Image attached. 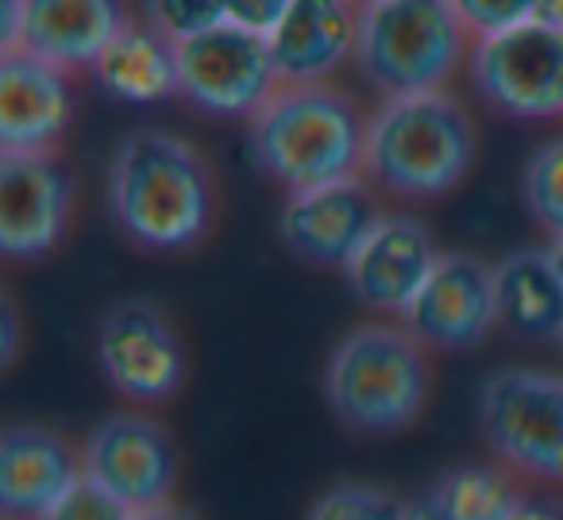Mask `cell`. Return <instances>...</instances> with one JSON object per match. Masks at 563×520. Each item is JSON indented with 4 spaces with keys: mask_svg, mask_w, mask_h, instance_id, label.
<instances>
[{
    "mask_svg": "<svg viewBox=\"0 0 563 520\" xmlns=\"http://www.w3.org/2000/svg\"><path fill=\"white\" fill-rule=\"evenodd\" d=\"M104 201L132 247L181 255L194 251L217 220V178L189 140L143 128L112 151Z\"/></svg>",
    "mask_w": 563,
    "mask_h": 520,
    "instance_id": "1",
    "label": "cell"
},
{
    "mask_svg": "<svg viewBox=\"0 0 563 520\" xmlns=\"http://www.w3.org/2000/svg\"><path fill=\"white\" fill-rule=\"evenodd\" d=\"M371 117L352 93L332 81L278 86L247 120V147L255 166L286 193L363 178Z\"/></svg>",
    "mask_w": 563,
    "mask_h": 520,
    "instance_id": "2",
    "label": "cell"
},
{
    "mask_svg": "<svg viewBox=\"0 0 563 520\" xmlns=\"http://www.w3.org/2000/svg\"><path fill=\"white\" fill-rule=\"evenodd\" d=\"M478 155L471 112L452 93L394 97L375 109L363 147V178L398 201H444L467 181Z\"/></svg>",
    "mask_w": 563,
    "mask_h": 520,
    "instance_id": "3",
    "label": "cell"
},
{
    "mask_svg": "<svg viewBox=\"0 0 563 520\" xmlns=\"http://www.w3.org/2000/svg\"><path fill=\"white\" fill-rule=\"evenodd\" d=\"M432 389L429 347L406 324L367 320L332 347L324 366L329 409L355 435H394L421 417Z\"/></svg>",
    "mask_w": 563,
    "mask_h": 520,
    "instance_id": "4",
    "label": "cell"
},
{
    "mask_svg": "<svg viewBox=\"0 0 563 520\" xmlns=\"http://www.w3.org/2000/svg\"><path fill=\"white\" fill-rule=\"evenodd\" d=\"M475 35L448 0H378L360 16L355 66L383 101L444 93Z\"/></svg>",
    "mask_w": 563,
    "mask_h": 520,
    "instance_id": "5",
    "label": "cell"
},
{
    "mask_svg": "<svg viewBox=\"0 0 563 520\" xmlns=\"http://www.w3.org/2000/svg\"><path fill=\"white\" fill-rule=\"evenodd\" d=\"M478 428L501 466L563 482V374L501 366L478 389Z\"/></svg>",
    "mask_w": 563,
    "mask_h": 520,
    "instance_id": "6",
    "label": "cell"
},
{
    "mask_svg": "<svg viewBox=\"0 0 563 520\" xmlns=\"http://www.w3.org/2000/svg\"><path fill=\"white\" fill-rule=\"evenodd\" d=\"M467 74L475 93L509 120L563 117V32L521 24L471 43Z\"/></svg>",
    "mask_w": 563,
    "mask_h": 520,
    "instance_id": "7",
    "label": "cell"
},
{
    "mask_svg": "<svg viewBox=\"0 0 563 520\" xmlns=\"http://www.w3.org/2000/svg\"><path fill=\"white\" fill-rule=\"evenodd\" d=\"M181 101L212 120H251L282 86L271 40L220 24L178 43Z\"/></svg>",
    "mask_w": 563,
    "mask_h": 520,
    "instance_id": "8",
    "label": "cell"
},
{
    "mask_svg": "<svg viewBox=\"0 0 563 520\" xmlns=\"http://www.w3.org/2000/svg\"><path fill=\"white\" fill-rule=\"evenodd\" d=\"M97 363L109 386L135 405H163L186 386V347L155 301L124 297L101 317Z\"/></svg>",
    "mask_w": 563,
    "mask_h": 520,
    "instance_id": "9",
    "label": "cell"
},
{
    "mask_svg": "<svg viewBox=\"0 0 563 520\" xmlns=\"http://www.w3.org/2000/svg\"><path fill=\"white\" fill-rule=\"evenodd\" d=\"M81 466L135 512L158 509L178 486V447L166 424L143 412H112L81 443Z\"/></svg>",
    "mask_w": 563,
    "mask_h": 520,
    "instance_id": "10",
    "label": "cell"
},
{
    "mask_svg": "<svg viewBox=\"0 0 563 520\" xmlns=\"http://www.w3.org/2000/svg\"><path fill=\"white\" fill-rule=\"evenodd\" d=\"M74 178L58 155H0V251L40 263L70 232Z\"/></svg>",
    "mask_w": 563,
    "mask_h": 520,
    "instance_id": "11",
    "label": "cell"
},
{
    "mask_svg": "<svg viewBox=\"0 0 563 520\" xmlns=\"http://www.w3.org/2000/svg\"><path fill=\"white\" fill-rule=\"evenodd\" d=\"M401 324L429 351H471L498 328L494 266L471 251L440 255Z\"/></svg>",
    "mask_w": 563,
    "mask_h": 520,
    "instance_id": "12",
    "label": "cell"
},
{
    "mask_svg": "<svg viewBox=\"0 0 563 520\" xmlns=\"http://www.w3.org/2000/svg\"><path fill=\"white\" fill-rule=\"evenodd\" d=\"M375 193L378 189L367 178H347L336 181V186L286 193V204L278 212L282 243L309 266L347 270L363 240L386 217Z\"/></svg>",
    "mask_w": 563,
    "mask_h": 520,
    "instance_id": "13",
    "label": "cell"
},
{
    "mask_svg": "<svg viewBox=\"0 0 563 520\" xmlns=\"http://www.w3.org/2000/svg\"><path fill=\"white\" fill-rule=\"evenodd\" d=\"M437 263L440 251L429 228L409 212H386L347 263L344 278L355 301L367 305L371 312L406 317Z\"/></svg>",
    "mask_w": 563,
    "mask_h": 520,
    "instance_id": "14",
    "label": "cell"
},
{
    "mask_svg": "<svg viewBox=\"0 0 563 520\" xmlns=\"http://www.w3.org/2000/svg\"><path fill=\"white\" fill-rule=\"evenodd\" d=\"M70 124V74L24 51L0 55V155H55Z\"/></svg>",
    "mask_w": 563,
    "mask_h": 520,
    "instance_id": "15",
    "label": "cell"
},
{
    "mask_svg": "<svg viewBox=\"0 0 563 520\" xmlns=\"http://www.w3.org/2000/svg\"><path fill=\"white\" fill-rule=\"evenodd\" d=\"M86 474L81 451L47 424L0 432V509L4 520H43Z\"/></svg>",
    "mask_w": 563,
    "mask_h": 520,
    "instance_id": "16",
    "label": "cell"
},
{
    "mask_svg": "<svg viewBox=\"0 0 563 520\" xmlns=\"http://www.w3.org/2000/svg\"><path fill=\"white\" fill-rule=\"evenodd\" d=\"M132 20L128 0H24L20 51L74 78L93 70Z\"/></svg>",
    "mask_w": 563,
    "mask_h": 520,
    "instance_id": "17",
    "label": "cell"
},
{
    "mask_svg": "<svg viewBox=\"0 0 563 520\" xmlns=\"http://www.w3.org/2000/svg\"><path fill=\"white\" fill-rule=\"evenodd\" d=\"M360 16L355 0H294L271 35L282 86H321L340 66L355 63Z\"/></svg>",
    "mask_w": 563,
    "mask_h": 520,
    "instance_id": "18",
    "label": "cell"
},
{
    "mask_svg": "<svg viewBox=\"0 0 563 520\" xmlns=\"http://www.w3.org/2000/svg\"><path fill=\"white\" fill-rule=\"evenodd\" d=\"M498 328L525 343H563V278L548 247H517L494 263Z\"/></svg>",
    "mask_w": 563,
    "mask_h": 520,
    "instance_id": "19",
    "label": "cell"
},
{
    "mask_svg": "<svg viewBox=\"0 0 563 520\" xmlns=\"http://www.w3.org/2000/svg\"><path fill=\"white\" fill-rule=\"evenodd\" d=\"M93 78L120 104L147 109V104L174 101V97H181L178 43H170L143 20H132L128 32L93 66Z\"/></svg>",
    "mask_w": 563,
    "mask_h": 520,
    "instance_id": "20",
    "label": "cell"
},
{
    "mask_svg": "<svg viewBox=\"0 0 563 520\" xmlns=\"http://www.w3.org/2000/svg\"><path fill=\"white\" fill-rule=\"evenodd\" d=\"M521 501L525 494L509 471L494 463H463L409 501V520H514Z\"/></svg>",
    "mask_w": 563,
    "mask_h": 520,
    "instance_id": "21",
    "label": "cell"
},
{
    "mask_svg": "<svg viewBox=\"0 0 563 520\" xmlns=\"http://www.w3.org/2000/svg\"><path fill=\"white\" fill-rule=\"evenodd\" d=\"M521 201L532 224L552 243H563V135L537 143L521 170Z\"/></svg>",
    "mask_w": 563,
    "mask_h": 520,
    "instance_id": "22",
    "label": "cell"
},
{
    "mask_svg": "<svg viewBox=\"0 0 563 520\" xmlns=\"http://www.w3.org/2000/svg\"><path fill=\"white\" fill-rule=\"evenodd\" d=\"M306 520H409V501L375 482H340L309 505Z\"/></svg>",
    "mask_w": 563,
    "mask_h": 520,
    "instance_id": "23",
    "label": "cell"
},
{
    "mask_svg": "<svg viewBox=\"0 0 563 520\" xmlns=\"http://www.w3.org/2000/svg\"><path fill=\"white\" fill-rule=\"evenodd\" d=\"M143 24L163 32L170 43H186L224 24V0H143Z\"/></svg>",
    "mask_w": 563,
    "mask_h": 520,
    "instance_id": "24",
    "label": "cell"
},
{
    "mask_svg": "<svg viewBox=\"0 0 563 520\" xmlns=\"http://www.w3.org/2000/svg\"><path fill=\"white\" fill-rule=\"evenodd\" d=\"M43 520H135V509H128L120 497H112L104 486H97L89 474H81L78 486Z\"/></svg>",
    "mask_w": 563,
    "mask_h": 520,
    "instance_id": "25",
    "label": "cell"
},
{
    "mask_svg": "<svg viewBox=\"0 0 563 520\" xmlns=\"http://www.w3.org/2000/svg\"><path fill=\"white\" fill-rule=\"evenodd\" d=\"M475 40L532 24V0H448Z\"/></svg>",
    "mask_w": 563,
    "mask_h": 520,
    "instance_id": "26",
    "label": "cell"
},
{
    "mask_svg": "<svg viewBox=\"0 0 563 520\" xmlns=\"http://www.w3.org/2000/svg\"><path fill=\"white\" fill-rule=\"evenodd\" d=\"M294 0H224V24L271 40Z\"/></svg>",
    "mask_w": 563,
    "mask_h": 520,
    "instance_id": "27",
    "label": "cell"
},
{
    "mask_svg": "<svg viewBox=\"0 0 563 520\" xmlns=\"http://www.w3.org/2000/svg\"><path fill=\"white\" fill-rule=\"evenodd\" d=\"M20 355V312L12 297L0 301V366H12Z\"/></svg>",
    "mask_w": 563,
    "mask_h": 520,
    "instance_id": "28",
    "label": "cell"
},
{
    "mask_svg": "<svg viewBox=\"0 0 563 520\" xmlns=\"http://www.w3.org/2000/svg\"><path fill=\"white\" fill-rule=\"evenodd\" d=\"M0 20H4V32H0V55L20 51V35H24V0H4Z\"/></svg>",
    "mask_w": 563,
    "mask_h": 520,
    "instance_id": "29",
    "label": "cell"
},
{
    "mask_svg": "<svg viewBox=\"0 0 563 520\" xmlns=\"http://www.w3.org/2000/svg\"><path fill=\"white\" fill-rule=\"evenodd\" d=\"M514 520H563V505L555 497H525Z\"/></svg>",
    "mask_w": 563,
    "mask_h": 520,
    "instance_id": "30",
    "label": "cell"
},
{
    "mask_svg": "<svg viewBox=\"0 0 563 520\" xmlns=\"http://www.w3.org/2000/svg\"><path fill=\"white\" fill-rule=\"evenodd\" d=\"M532 20L563 32V0H532Z\"/></svg>",
    "mask_w": 563,
    "mask_h": 520,
    "instance_id": "31",
    "label": "cell"
},
{
    "mask_svg": "<svg viewBox=\"0 0 563 520\" xmlns=\"http://www.w3.org/2000/svg\"><path fill=\"white\" fill-rule=\"evenodd\" d=\"M135 520H201L194 509H181V505L166 501L158 509H147V512H135Z\"/></svg>",
    "mask_w": 563,
    "mask_h": 520,
    "instance_id": "32",
    "label": "cell"
},
{
    "mask_svg": "<svg viewBox=\"0 0 563 520\" xmlns=\"http://www.w3.org/2000/svg\"><path fill=\"white\" fill-rule=\"evenodd\" d=\"M552 263H555V270H560V278H563V243H552Z\"/></svg>",
    "mask_w": 563,
    "mask_h": 520,
    "instance_id": "33",
    "label": "cell"
},
{
    "mask_svg": "<svg viewBox=\"0 0 563 520\" xmlns=\"http://www.w3.org/2000/svg\"><path fill=\"white\" fill-rule=\"evenodd\" d=\"M355 4H360V9H367V4H378V0H355Z\"/></svg>",
    "mask_w": 563,
    "mask_h": 520,
    "instance_id": "34",
    "label": "cell"
}]
</instances>
